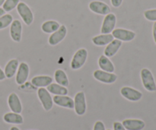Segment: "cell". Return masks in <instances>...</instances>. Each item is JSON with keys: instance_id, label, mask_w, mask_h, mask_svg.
Returning a JSON list of instances; mask_svg holds the SVG:
<instances>
[{"instance_id": "obj_1", "label": "cell", "mask_w": 156, "mask_h": 130, "mask_svg": "<svg viewBox=\"0 0 156 130\" xmlns=\"http://www.w3.org/2000/svg\"><path fill=\"white\" fill-rule=\"evenodd\" d=\"M17 11L24 24L30 26L34 21V15L29 6L24 2H19L17 5Z\"/></svg>"}, {"instance_id": "obj_2", "label": "cell", "mask_w": 156, "mask_h": 130, "mask_svg": "<svg viewBox=\"0 0 156 130\" xmlns=\"http://www.w3.org/2000/svg\"><path fill=\"white\" fill-rule=\"evenodd\" d=\"M87 57H88V51H87L86 49H79L73 56L71 65H70L71 68L74 70L82 68L86 62Z\"/></svg>"}, {"instance_id": "obj_3", "label": "cell", "mask_w": 156, "mask_h": 130, "mask_svg": "<svg viewBox=\"0 0 156 130\" xmlns=\"http://www.w3.org/2000/svg\"><path fill=\"white\" fill-rule=\"evenodd\" d=\"M141 79L143 86L147 91L153 92L156 91V85L152 73L148 69H143L141 71Z\"/></svg>"}, {"instance_id": "obj_4", "label": "cell", "mask_w": 156, "mask_h": 130, "mask_svg": "<svg viewBox=\"0 0 156 130\" xmlns=\"http://www.w3.org/2000/svg\"><path fill=\"white\" fill-rule=\"evenodd\" d=\"M37 95L44 110L47 111H50L53 107V101L49 91L44 88H40L37 91Z\"/></svg>"}, {"instance_id": "obj_5", "label": "cell", "mask_w": 156, "mask_h": 130, "mask_svg": "<svg viewBox=\"0 0 156 130\" xmlns=\"http://www.w3.org/2000/svg\"><path fill=\"white\" fill-rule=\"evenodd\" d=\"M93 76L96 80L105 84H112L117 81V75L114 73L108 72L103 70H96L93 73Z\"/></svg>"}, {"instance_id": "obj_6", "label": "cell", "mask_w": 156, "mask_h": 130, "mask_svg": "<svg viewBox=\"0 0 156 130\" xmlns=\"http://www.w3.org/2000/svg\"><path fill=\"white\" fill-rule=\"evenodd\" d=\"M117 22V18L115 15L113 13H109L106 15L103 23H102L101 32V33L106 34V33H111L114 30Z\"/></svg>"}, {"instance_id": "obj_7", "label": "cell", "mask_w": 156, "mask_h": 130, "mask_svg": "<svg viewBox=\"0 0 156 130\" xmlns=\"http://www.w3.org/2000/svg\"><path fill=\"white\" fill-rule=\"evenodd\" d=\"M74 108L76 113L79 116H82L86 111V102H85V95L84 92H78L75 96Z\"/></svg>"}, {"instance_id": "obj_8", "label": "cell", "mask_w": 156, "mask_h": 130, "mask_svg": "<svg viewBox=\"0 0 156 130\" xmlns=\"http://www.w3.org/2000/svg\"><path fill=\"white\" fill-rule=\"evenodd\" d=\"M112 35L116 39L120 41H125V42L133 40L136 37L135 32L123 28L114 29L112 31Z\"/></svg>"}, {"instance_id": "obj_9", "label": "cell", "mask_w": 156, "mask_h": 130, "mask_svg": "<svg viewBox=\"0 0 156 130\" xmlns=\"http://www.w3.org/2000/svg\"><path fill=\"white\" fill-rule=\"evenodd\" d=\"M67 34V29L65 25H61L59 28L55 32H53L49 37L48 42L50 45L55 46L63 40Z\"/></svg>"}, {"instance_id": "obj_10", "label": "cell", "mask_w": 156, "mask_h": 130, "mask_svg": "<svg viewBox=\"0 0 156 130\" xmlns=\"http://www.w3.org/2000/svg\"><path fill=\"white\" fill-rule=\"evenodd\" d=\"M90 10L94 13L98 14V15H106L111 12V9L106 3L101 1H92L90 2L89 5Z\"/></svg>"}, {"instance_id": "obj_11", "label": "cell", "mask_w": 156, "mask_h": 130, "mask_svg": "<svg viewBox=\"0 0 156 130\" xmlns=\"http://www.w3.org/2000/svg\"><path fill=\"white\" fill-rule=\"evenodd\" d=\"M120 94L123 97L131 101H138L143 97V94L140 91L129 87H123L120 90Z\"/></svg>"}, {"instance_id": "obj_12", "label": "cell", "mask_w": 156, "mask_h": 130, "mask_svg": "<svg viewBox=\"0 0 156 130\" xmlns=\"http://www.w3.org/2000/svg\"><path fill=\"white\" fill-rule=\"evenodd\" d=\"M29 66L26 62H21L18 68V72L16 75V83L18 85H23L27 81L29 76Z\"/></svg>"}, {"instance_id": "obj_13", "label": "cell", "mask_w": 156, "mask_h": 130, "mask_svg": "<svg viewBox=\"0 0 156 130\" xmlns=\"http://www.w3.org/2000/svg\"><path fill=\"white\" fill-rule=\"evenodd\" d=\"M22 34V24L19 20H14L11 24L10 35L12 39L15 42H20Z\"/></svg>"}, {"instance_id": "obj_14", "label": "cell", "mask_w": 156, "mask_h": 130, "mask_svg": "<svg viewBox=\"0 0 156 130\" xmlns=\"http://www.w3.org/2000/svg\"><path fill=\"white\" fill-rule=\"evenodd\" d=\"M53 101L58 106L62 107L73 109L74 108V100L71 97L66 95H56L53 97Z\"/></svg>"}, {"instance_id": "obj_15", "label": "cell", "mask_w": 156, "mask_h": 130, "mask_svg": "<svg viewBox=\"0 0 156 130\" xmlns=\"http://www.w3.org/2000/svg\"><path fill=\"white\" fill-rule=\"evenodd\" d=\"M8 104H9V106L12 111L16 113V114H21L22 111V106H21L19 97L15 93H12L9 96Z\"/></svg>"}, {"instance_id": "obj_16", "label": "cell", "mask_w": 156, "mask_h": 130, "mask_svg": "<svg viewBox=\"0 0 156 130\" xmlns=\"http://www.w3.org/2000/svg\"><path fill=\"white\" fill-rule=\"evenodd\" d=\"M121 45L122 41L119 40L117 39L113 40L109 44H108V46L105 48V51H104L105 56H106L108 58L114 56L118 52L119 49L120 48Z\"/></svg>"}, {"instance_id": "obj_17", "label": "cell", "mask_w": 156, "mask_h": 130, "mask_svg": "<svg viewBox=\"0 0 156 130\" xmlns=\"http://www.w3.org/2000/svg\"><path fill=\"white\" fill-rule=\"evenodd\" d=\"M122 124L127 130H142L145 127V123L140 120H125Z\"/></svg>"}, {"instance_id": "obj_18", "label": "cell", "mask_w": 156, "mask_h": 130, "mask_svg": "<svg viewBox=\"0 0 156 130\" xmlns=\"http://www.w3.org/2000/svg\"><path fill=\"white\" fill-rule=\"evenodd\" d=\"M53 82V79L48 76H35L32 79L31 83L35 87L44 88L50 85Z\"/></svg>"}, {"instance_id": "obj_19", "label": "cell", "mask_w": 156, "mask_h": 130, "mask_svg": "<svg viewBox=\"0 0 156 130\" xmlns=\"http://www.w3.org/2000/svg\"><path fill=\"white\" fill-rule=\"evenodd\" d=\"M113 40H114V37L111 33H106V34L102 33V34L98 35V36L94 37L92 38V42L96 46L101 47V46L109 44Z\"/></svg>"}, {"instance_id": "obj_20", "label": "cell", "mask_w": 156, "mask_h": 130, "mask_svg": "<svg viewBox=\"0 0 156 130\" xmlns=\"http://www.w3.org/2000/svg\"><path fill=\"white\" fill-rule=\"evenodd\" d=\"M18 65H19V62H18V59H12V60L9 61L5 65V77L8 79H11V78L13 77L14 76L16 73L17 69L18 68Z\"/></svg>"}, {"instance_id": "obj_21", "label": "cell", "mask_w": 156, "mask_h": 130, "mask_svg": "<svg viewBox=\"0 0 156 130\" xmlns=\"http://www.w3.org/2000/svg\"><path fill=\"white\" fill-rule=\"evenodd\" d=\"M98 65L101 70L108 72L113 73L114 72V65L111 60L105 55H102L98 59Z\"/></svg>"}, {"instance_id": "obj_22", "label": "cell", "mask_w": 156, "mask_h": 130, "mask_svg": "<svg viewBox=\"0 0 156 130\" xmlns=\"http://www.w3.org/2000/svg\"><path fill=\"white\" fill-rule=\"evenodd\" d=\"M47 91L55 95H66L68 94V90L66 87L59 85V84H50L47 86Z\"/></svg>"}, {"instance_id": "obj_23", "label": "cell", "mask_w": 156, "mask_h": 130, "mask_svg": "<svg viewBox=\"0 0 156 130\" xmlns=\"http://www.w3.org/2000/svg\"><path fill=\"white\" fill-rule=\"evenodd\" d=\"M5 122L12 124H22L23 117L19 114L16 113H7L3 117Z\"/></svg>"}, {"instance_id": "obj_24", "label": "cell", "mask_w": 156, "mask_h": 130, "mask_svg": "<svg viewBox=\"0 0 156 130\" xmlns=\"http://www.w3.org/2000/svg\"><path fill=\"white\" fill-rule=\"evenodd\" d=\"M60 25L56 21H47L43 23L41 29L46 33H53L59 28Z\"/></svg>"}, {"instance_id": "obj_25", "label": "cell", "mask_w": 156, "mask_h": 130, "mask_svg": "<svg viewBox=\"0 0 156 130\" xmlns=\"http://www.w3.org/2000/svg\"><path fill=\"white\" fill-rule=\"evenodd\" d=\"M54 78L56 82L59 85H62L63 87L69 86V79L67 77L65 72L62 69H57L55 72Z\"/></svg>"}, {"instance_id": "obj_26", "label": "cell", "mask_w": 156, "mask_h": 130, "mask_svg": "<svg viewBox=\"0 0 156 130\" xmlns=\"http://www.w3.org/2000/svg\"><path fill=\"white\" fill-rule=\"evenodd\" d=\"M13 21V17L9 14H5L2 17H0V30L7 27L10 25Z\"/></svg>"}, {"instance_id": "obj_27", "label": "cell", "mask_w": 156, "mask_h": 130, "mask_svg": "<svg viewBox=\"0 0 156 130\" xmlns=\"http://www.w3.org/2000/svg\"><path fill=\"white\" fill-rule=\"evenodd\" d=\"M19 2L20 0H5L2 5V9L7 12H11L17 7Z\"/></svg>"}, {"instance_id": "obj_28", "label": "cell", "mask_w": 156, "mask_h": 130, "mask_svg": "<svg viewBox=\"0 0 156 130\" xmlns=\"http://www.w3.org/2000/svg\"><path fill=\"white\" fill-rule=\"evenodd\" d=\"M145 18L151 21H156V9H150L144 12Z\"/></svg>"}, {"instance_id": "obj_29", "label": "cell", "mask_w": 156, "mask_h": 130, "mask_svg": "<svg viewBox=\"0 0 156 130\" xmlns=\"http://www.w3.org/2000/svg\"><path fill=\"white\" fill-rule=\"evenodd\" d=\"M94 130H105V126L101 121H97L94 126Z\"/></svg>"}, {"instance_id": "obj_30", "label": "cell", "mask_w": 156, "mask_h": 130, "mask_svg": "<svg viewBox=\"0 0 156 130\" xmlns=\"http://www.w3.org/2000/svg\"><path fill=\"white\" fill-rule=\"evenodd\" d=\"M114 130H126L124 126H123V124L119 123V122H115L114 123Z\"/></svg>"}, {"instance_id": "obj_31", "label": "cell", "mask_w": 156, "mask_h": 130, "mask_svg": "<svg viewBox=\"0 0 156 130\" xmlns=\"http://www.w3.org/2000/svg\"><path fill=\"white\" fill-rule=\"evenodd\" d=\"M111 4L114 7L118 8L121 5L122 2H123V0H111Z\"/></svg>"}, {"instance_id": "obj_32", "label": "cell", "mask_w": 156, "mask_h": 130, "mask_svg": "<svg viewBox=\"0 0 156 130\" xmlns=\"http://www.w3.org/2000/svg\"><path fill=\"white\" fill-rule=\"evenodd\" d=\"M5 72L2 71L1 68H0V81H2L5 79Z\"/></svg>"}, {"instance_id": "obj_33", "label": "cell", "mask_w": 156, "mask_h": 130, "mask_svg": "<svg viewBox=\"0 0 156 130\" xmlns=\"http://www.w3.org/2000/svg\"><path fill=\"white\" fill-rule=\"evenodd\" d=\"M153 37H154V40H155L156 44V22L153 25Z\"/></svg>"}, {"instance_id": "obj_34", "label": "cell", "mask_w": 156, "mask_h": 130, "mask_svg": "<svg viewBox=\"0 0 156 130\" xmlns=\"http://www.w3.org/2000/svg\"><path fill=\"white\" fill-rule=\"evenodd\" d=\"M5 14V11L2 9V8H0V17H2V15H4Z\"/></svg>"}, {"instance_id": "obj_35", "label": "cell", "mask_w": 156, "mask_h": 130, "mask_svg": "<svg viewBox=\"0 0 156 130\" xmlns=\"http://www.w3.org/2000/svg\"><path fill=\"white\" fill-rule=\"evenodd\" d=\"M10 130H20V129H18V128L15 127V126H13V127H12V128H11Z\"/></svg>"}, {"instance_id": "obj_36", "label": "cell", "mask_w": 156, "mask_h": 130, "mask_svg": "<svg viewBox=\"0 0 156 130\" xmlns=\"http://www.w3.org/2000/svg\"><path fill=\"white\" fill-rule=\"evenodd\" d=\"M5 0H0V6L2 5L3 3L5 2Z\"/></svg>"}, {"instance_id": "obj_37", "label": "cell", "mask_w": 156, "mask_h": 130, "mask_svg": "<svg viewBox=\"0 0 156 130\" xmlns=\"http://www.w3.org/2000/svg\"><path fill=\"white\" fill-rule=\"evenodd\" d=\"M107 130H111V129H107Z\"/></svg>"}]
</instances>
